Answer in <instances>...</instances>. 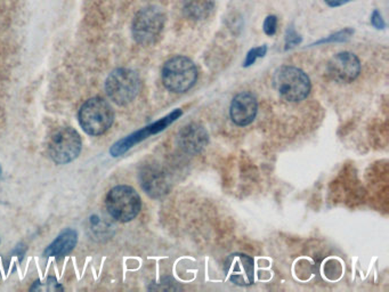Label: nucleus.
I'll return each instance as SVG.
<instances>
[{"instance_id": "nucleus-1", "label": "nucleus", "mask_w": 389, "mask_h": 292, "mask_svg": "<svg viewBox=\"0 0 389 292\" xmlns=\"http://www.w3.org/2000/svg\"><path fill=\"white\" fill-rule=\"evenodd\" d=\"M163 86L172 92L190 90L198 81V69L186 56H174L163 64L161 71Z\"/></svg>"}, {"instance_id": "nucleus-2", "label": "nucleus", "mask_w": 389, "mask_h": 292, "mask_svg": "<svg viewBox=\"0 0 389 292\" xmlns=\"http://www.w3.org/2000/svg\"><path fill=\"white\" fill-rule=\"evenodd\" d=\"M273 86L283 99L301 102L310 92V81L303 70L296 67H281L274 72Z\"/></svg>"}, {"instance_id": "nucleus-3", "label": "nucleus", "mask_w": 389, "mask_h": 292, "mask_svg": "<svg viewBox=\"0 0 389 292\" xmlns=\"http://www.w3.org/2000/svg\"><path fill=\"white\" fill-rule=\"evenodd\" d=\"M114 120V110L111 105L101 97L88 99L80 109V126L88 135H103L110 130Z\"/></svg>"}, {"instance_id": "nucleus-4", "label": "nucleus", "mask_w": 389, "mask_h": 292, "mask_svg": "<svg viewBox=\"0 0 389 292\" xmlns=\"http://www.w3.org/2000/svg\"><path fill=\"white\" fill-rule=\"evenodd\" d=\"M165 23V13L160 7L147 6L142 8L132 21V37L142 46H151L159 41Z\"/></svg>"}, {"instance_id": "nucleus-5", "label": "nucleus", "mask_w": 389, "mask_h": 292, "mask_svg": "<svg viewBox=\"0 0 389 292\" xmlns=\"http://www.w3.org/2000/svg\"><path fill=\"white\" fill-rule=\"evenodd\" d=\"M107 209L118 222L127 223L136 218L142 208L141 197L127 185H118L107 193Z\"/></svg>"}, {"instance_id": "nucleus-6", "label": "nucleus", "mask_w": 389, "mask_h": 292, "mask_svg": "<svg viewBox=\"0 0 389 292\" xmlns=\"http://www.w3.org/2000/svg\"><path fill=\"white\" fill-rule=\"evenodd\" d=\"M141 90V81L135 71L130 69H117L112 71L105 81V90L111 101L116 104L132 103Z\"/></svg>"}, {"instance_id": "nucleus-7", "label": "nucleus", "mask_w": 389, "mask_h": 292, "mask_svg": "<svg viewBox=\"0 0 389 292\" xmlns=\"http://www.w3.org/2000/svg\"><path fill=\"white\" fill-rule=\"evenodd\" d=\"M83 148L81 137L77 130L63 127L55 130L48 143V154L57 165H67L77 159Z\"/></svg>"}, {"instance_id": "nucleus-8", "label": "nucleus", "mask_w": 389, "mask_h": 292, "mask_svg": "<svg viewBox=\"0 0 389 292\" xmlns=\"http://www.w3.org/2000/svg\"><path fill=\"white\" fill-rule=\"evenodd\" d=\"M182 111L179 109L168 114L167 117L163 118L161 120L152 123L150 126L145 127L143 130L134 132L132 135L127 136L121 141H117L116 144L111 148L110 153L112 157H119L121 154L126 153L129 148H132L134 145L137 144L139 141H144L149 136L154 135L158 132L165 130L169 125H172L176 119L181 117Z\"/></svg>"}, {"instance_id": "nucleus-9", "label": "nucleus", "mask_w": 389, "mask_h": 292, "mask_svg": "<svg viewBox=\"0 0 389 292\" xmlns=\"http://www.w3.org/2000/svg\"><path fill=\"white\" fill-rule=\"evenodd\" d=\"M361 62L359 57L350 52L339 53L328 63V74L334 81L350 83L359 77Z\"/></svg>"}, {"instance_id": "nucleus-10", "label": "nucleus", "mask_w": 389, "mask_h": 292, "mask_svg": "<svg viewBox=\"0 0 389 292\" xmlns=\"http://www.w3.org/2000/svg\"><path fill=\"white\" fill-rule=\"evenodd\" d=\"M141 186L149 197L160 199L170 191V181L167 172L158 165H146L139 172Z\"/></svg>"}, {"instance_id": "nucleus-11", "label": "nucleus", "mask_w": 389, "mask_h": 292, "mask_svg": "<svg viewBox=\"0 0 389 292\" xmlns=\"http://www.w3.org/2000/svg\"><path fill=\"white\" fill-rule=\"evenodd\" d=\"M225 275L236 286H250L254 283V260L243 253H233L226 259Z\"/></svg>"}, {"instance_id": "nucleus-12", "label": "nucleus", "mask_w": 389, "mask_h": 292, "mask_svg": "<svg viewBox=\"0 0 389 292\" xmlns=\"http://www.w3.org/2000/svg\"><path fill=\"white\" fill-rule=\"evenodd\" d=\"M258 102L252 92H239L231 103V119L240 127L248 126L257 116Z\"/></svg>"}, {"instance_id": "nucleus-13", "label": "nucleus", "mask_w": 389, "mask_h": 292, "mask_svg": "<svg viewBox=\"0 0 389 292\" xmlns=\"http://www.w3.org/2000/svg\"><path fill=\"white\" fill-rule=\"evenodd\" d=\"M178 145L187 154L203 151L209 141L208 132L199 123H189L178 132Z\"/></svg>"}, {"instance_id": "nucleus-14", "label": "nucleus", "mask_w": 389, "mask_h": 292, "mask_svg": "<svg viewBox=\"0 0 389 292\" xmlns=\"http://www.w3.org/2000/svg\"><path fill=\"white\" fill-rule=\"evenodd\" d=\"M78 233L72 228H67L53 241L52 244L45 250L43 255L46 257H63L68 255L74 246H77Z\"/></svg>"}, {"instance_id": "nucleus-15", "label": "nucleus", "mask_w": 389, "mask_h": 292, "mask_svg": "<svg viewBox=\"0 0 389 292\" xmlns=\"http://www.w3.org/2000/svg\"><path fill=\"white\" fill-rule=\"evenodd\" d=\"M214 0H184L183 11L186 18L193 21H203L212 15Z\"/></svg>"}, {"instance_id": "nucleus-16", "label": "nucleus", "mask_w": 389, "mask_h": 292, "mask_svg": "<svg viewBox=\"0 0 389 292\" xmlns=\"http://www.w3.org/2000/svg\"><path fill=\"white\" fill-rule=\"evenodd\" d=\"M354 34V30L352 29H345V30L339 31L337 34H331L328 38L325 39H322V41L315 43V45H320V43H343V41H346L352 37V34Z\"/></svg>"}, {"instance_id": "nucleus-17", "label": "nucleus", "mask_w": 389, "mask_h": 292, "mask_svg": "<svg viewBox=\"0 0 389 292\" xmlns=\"http://www.w3.org/2000/svg\"><path fill=\"white\" fill-rule=\"evenodd\" d=\"M31 290H39V291H56V290H62L57 281L54 277H48L45 282L41 283L40 281L34 283Z\"/></svg>"}, {"instance_id": "nucleus-18", "label": "nucleus", "mask_w": 389, "mask_h": 292, "mask_svg": "<svg viewBox=\"0 0 389 292\" xmlns=\"http://www.w3.org/2000/svg\"><path fill=\"white\" fill-rule=\"evenodd\" d=\"M267 46L264 45V46L256 47V48H252V50H249L248 54H247V59H245V64L243 67H250V65L254 64L256 60L259 59V57H264L266 55Z\"/></svg>"}, {"instance_id": "nucleus-19", "label": "nucleus", "mask_w": 389, "mask_h": 292, "mask_svg": "<svg viewBox=\"0 0 389 292\" xmlns=\"http://www.w3.org/2000/svg\"><path fill=\"white\" fill-rule=\"evenodd\" d=\"M301 36L296 32L292 27L288 29L285 34V50H292L294 47L298 46L301 43Z\"/></svg>"}, {"instance_id": "nucleus-20", "label": "nucleus", "mask_w": 389, "mask_h": 292, "mask_svg": "<svg viewBox=\"0 0 389 292\" xmlns=\"http://www.w3.org/2000/svg\"><path fill=\"white\" fill-rule=\"evenodd\" d=\"M278 29V18L275 15L267 16L266 20L264 22V32L267 36H274Z\"/></svg>"}, {"instance_id": "nucleus-21", "label": "nucleus", "mask_w": 389, "mask_h": 292, "mask_svg": "<svg viewBox=\"0 0 389 292\" xmlns=\"http://www.w3.org/2000/svg\"><path fill=\"white\" fill-rule=\"evenodd\" d=\"M371 25H374L376 29H385L386 23L383 21V16L380 14L379 11H374L371 15Z\"/></svg>"}, {"instance_id": "nucleus-22", "label": "nucleus", "mask_w": 389, "mask_h": 292, "mask_svg": "<svg viewBox=\"0 0 389 292\" xmlns=\"http://www.w3.org/2000/svg\"><path fill=\"white\" fill-rule=\"evenodd\" d=\"M350 0H325V3L328 4L329 6L338 7L343 6L345 4L350 3Z\"/></svg>"}, {"instance_id": "nucleus-23", "label": "nucleus", "mask_w": 389, "mask_h": 292, "mask_svg": "<svg viewBox=\"0 0 389 292\" xmlns=\"http://www.w3.org/2000/svg\"><path fill=\"white\" fill-rule=\"evenodd\" d=\"M0 174H1V168H0Z\"/></svg>"}]
</instances>
